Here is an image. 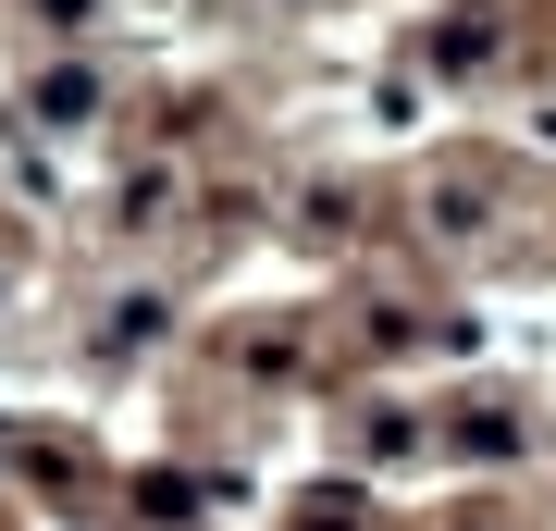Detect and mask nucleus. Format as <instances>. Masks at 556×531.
I'll return each instance as SVG.
<instances>
[{"label":"nucleus","mask_w":556,"mask_h":531,"mask_svg":"<svg viewBox=\"0 0 556 531\" xmlns=\"http://www.w3.org/2000/svg\"><path fill=\"white\" fill-rule=\"evenodd\" d=\"M38 13H50V25H75V13H87V0H38Z\"/></svg>","instance_id":"1"}]
</instances>
